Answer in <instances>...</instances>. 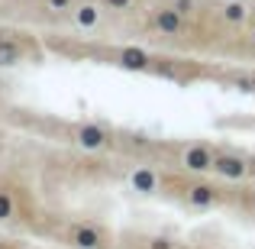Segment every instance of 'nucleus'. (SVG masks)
<instances>
[{"label": "nucleus", "instance_id": "nucleus-9", "mask_svg": "<svg viewBox=\"0 0 255 249\" xmlns=\"http://www.w3.org/2000/svg\"><path fill=\"white\" fill-rule=\"evenodd\" d=\"M246 16H249V6H246V3H239V0H230V3L223 6V19H226V23H233V26H236V23H243Z\"/></svg>", "mask_w": 255, "mask_h": 249}, {"label": "nucleus", "instance_id": "nucleus-5", "mask_svg": "<svg viewBox=\"0 0 255 249\" xmlns=\"http://www.w3.org/2000/svg\"><path fill=\"white\" fill-rule=\"evenodd\" d=\"M117 62H120V68H126V71H149L152 68V55L145 49H139V45H126Z\"/></svg>", "mask_w": 255, "mask_h": 249}, {"label": "nucleus", "instance_id": "nucleus-13", "mask_svg": "<svg viewBox=\"0 0 255 249\" xmlns=\"http://www.w3.org/2000/svg\"><path fill=\"white\" fill-rule=\"evenodd\" d=\"M149 249H174V243L165 237H155V240H149Z\"/></svg>", "mask_w": 255, "mask_h": 249}, {"label": "nucleus", "instance_id": "nucleus-11", "mask_svg": "<svg viewBox=\"0 0 255 249\" xmlns=\"http://www.w3.org/2000/svg\"><path fill=\"white\" fill-rule=\"evenodd\" d=\"M19 62V45L0 42V65H16Z\"/></svg>", "mask_w": 255, "mask_h": 249}, {"label": "nucleus", "instance_id": "nucleus-17", "mask_svg": "<svg viewBox=\"0 0 255 249\" xmlns=\"http://www.w3.org/2000/svg\"><path fill=\"white\" fill-rule=\"evenodd\" d=\"M249 39H252V45H255V23H252V32H249Z\"/></svg>", "mask_w": 255, "mask_h": 249}, {"label": "nucleus", "instance_id": "nucleus-19", "mask_svg": "<svg viewBox=\"0 0 255 249\" xmlns=\"http://www.w3.org/2000/svg\"><path fill=\"white\" fill-rule=\"evenodd\" d=\"M252 204H255V188H252Z\"/></svg>", "mask_w": 255, "mask_h": 249}, {"label": "nucleus", "instance_id": "nucleus-16", "mask_svg": "<svg viewBox=\"0 0 255 249\" xmlns=\"http://www.w3.org/2000/svg\"><path fill=\"white\" fill-rule=\"evenodd\" d=\"M49 6H52V10H68L71 0H49Z\"/></svg>", "mask_w": 255, "mask_h": 249}, {"label": "nucleus", "instance_id": "nucleus-4", "mask_svg": "<svg viewBox=\"0 0 255 249\" xmlns=\"http://www.w3.org/2000/svg\"><path fill=\"white\" fill-rule=\"evenodd\" d=\"M78 146H81V149H91V152L107 149V146H110V133L97 123H84L81 130H78Z\"/></svg>", "mask_w": 255, "mask_h": 249}, {"label": "nucleus", "instance_id": "nucleus-18", "mask_svg": "<svg viewBox=\"0 0 255 249\" xmlns=\"http://www.w3.org/2000/svg\"><path fill=\"white\" fill-rule=\"evenodd\" d=\"M249 16H252V19H255V3H252V6H249Z\"/></svg>", "mask_w": 255, "mask_h": 249}, {"label": "nucleus", "instance_id": "nucleus-10", "mask_svg": "<svg viewBox=\"0 0 255 249\" xmlns=\"http://www.w3.org/2000/svg\"><path fill=\"white\" fill-rule=\"evenodd\" d=\"M97 6L94 3H84V6H78L75 10V19H78V26H81V29H91V26H97Z\"/></svg>", "mask_w": 255, "mask_h": 249}, {"label": "nucleus", "instance_id": "nucleus-12", "mask_svg": "<svg viewBox=\"0 0 255 249\" xmlns=\"http://www.w3.org/2000/svg\"><path fill=\"white\" fill-rule=\"evenodd\" d=\"M10 214H13V201H10V194L0 191V220H6Z\"/></svg>", "mask_w": 255, "mask_h": 249}, {"label": "nucleus", "instance_id": "nucleus-1", "mask_svg": "<svg viewBox=\"0 0 255 249\" xmlns=\"http://www.w3.org/2000/svg\"><path fill=\"white\" fill-rule=\"evenodd\" d=\"M213 172L223 181H243L246 175L252 172V165H249V159H243V156L223 152V156H213Z\"/></svg>", "mask_w": 255, "mask_h": 249}, {"label": "nucleus", "instance_id": "nucleus-15", "mask_svg": "<svg viewBox=\"0 0 255 249\" xmlns=\"http://www.w3.org/2000/svg\"><path fill=\"white\" fill-rule=\"evenodd\" d=\"M107 6H110V10H129L132 0H107Z\"/></svg>", "mask_w": 255, "mask_h": 249}, {"label": "nucleus", "instance_id": "nucleus-2", "mask_svg": "<svg viewBox=\"0 0 255 249\" xmlns=\"http://www.w3.org/2000/svg\"><path fill=\"white\" fill-rule=\"evenodd\" d=\"M152 26H155L162 36H181V32L187 29V19H184V13H178L174 6H162V10H155V16H152Z\"/></svg>", "mask_w": 255, "mask_h": 249}, {"label": "nucleus", "instance_id": "nucleus-6", "mask_svg": "<svg viewBox=\"0 0 255 249\" xmlns=\"http://www.w3.org/2000/svg\"><path fill=\"white\" fill-rule=\"evenodd\" d=\"M187 204H191V207H210V204H217V188H213L210 181H194V185L187 188Z\"/></svg>", "mask_w": 255, "mask_h": 249}, {"label": "nucleus", "instance_id": "nucleus-7", "mask_svg": "<svg viewBox=\"0 0 255 249\" xmlns=\"http://www.w3.org/2000/svg\"><path fill=\"white\" fill-rule=\"evenodd\" d=\"M129 185H132V191H139V194H152V191H158V175L152 172L149 165H142L129 175Z\"/></svg>", "mask_w": 255, "mask_h": 249}, {"label": "nucleus", "instance_id": "nucleus-14", "mask_svg": "<svg viewBox=\"0 0 255 249\" xmlns=\"http://www.w3.org/2000/svg\"><path fill=\"white\" fill-rule=\"evenodd\" d=\"M174 10L187 16V13H194V0H174Z\"/></svg>", "mask_w": 255, "mask_h": 249}, {"label": "nucleus", "instance_id": "nucleus-8", "mask_svg": "<svg viewBox=\"0 0 255 249\" xmlns=\"http://www.w3.org/2000/svg\"><path fill=\"white\" fill-rule=\"evenodd\" d=\"M71 243L78 249H100L104 246V237H100V230H94V227H75V230H71Z\"/></svg>", "mask_w": 255, "mask_h": 249}, {"label": "nucleus", "instance_id": "nucleus-3", "mask_svg": "<svg viewBox=\"0 0 255 249\" xmlns=\"http://www.w3.org/2000/svg\"><path fill=\"white\" fill-rule=\"evenodd\" d=\"M181 165L191 175H207V172H213V152L207 146H187L184 156H181Z\"/></svg>", "mask_w": 255, "mask_h": 249}]
</instances>
